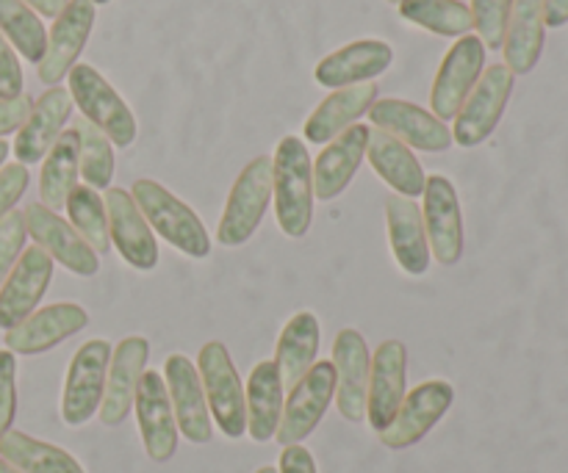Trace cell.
Masks as SVG:
<instances>
[{"instance_id":"ee69618b","label":"cell","mask_w":568,"mask_h":473,"mask_svg":"<svg viewBox=\"0 0 568 473\" xmlns=\"http://www.w3.org/2000/svg\"><path fill=\"white\" fill-rule=\"evenodd\" d=\"M277 473H316L314 454H311L303 443L283 446L281 463H277Z\"/></svg>"},{"instance_id":"ffe728a7","label":"cell","mask_w":568,"mask_h":473,"mask_svg":"<svg viewBox=\"0 0 568 473\" xmlns=\"http://www.w3.org/2000/svg\"><path fill=\"white\" fill-rule=\"evenodd\" d=\"M408 380V349L403 341H383L372 354L369 393H366V421L381 435L397 415Z\"/></svg>"},{"instance_id":"ac0fdd59","label":"cell","mask_w":568,"mask_h":473,"mask_svg":"<svg viewBox=\"0 0 568 473\" xmlns=\"http://www.w3.org/2000/svg\"><path fill=\"white\" fill-rule=\"evenodd\" d=\"M372 354L364 336L353 327L342 330L333 341V369H336V408L344 421H366V393H369Z\"/></svg>"},{"instance_id":"f546056e","label":"cell","mask_w":568,"mask_h":473,"mask_svg":"<svg viewBox=\"0 0 568 473\" xmlns=\"http://www.w3.org/2000/svg\"><path fill=\"white\" fill-rule=\"evenodd\" d=\"M283 380L275 360H261L250 371L247 388H244V404H247V435L255 443H266L277 435L283 415Z\"/></svg>"},{"instance_id":"f907efd6","label":"cell","mask_w":568,"mask_h":473,"mask_svg":"<svg viewBox=\"0 0 568 473\" xmlns=\"http://www.w3.org/2000/svg\"><path fill=\"white\" fill-rule=\"evenodd\" d=\"M388 3H392V6H399V3H403V0H388Z\"/></svg>"},{"instance_id":"9c48e42d","label":"cell","mask_w":568,"mask_h":473,"mask_svg":"<svg viewBox=\"0 0 568 473\" xmlns=\"http://www.w3.org/2000/svg\"><path fill=\"white\" fill-rule=\"evenodd\" d=\"M453 402L455 388L447 380L422 382L414 391L405 393L394 421L381 432V443L386 449H392V452H403V449L416 446L449 413Z\"/></svg>"},{"instance_id":"484cf974","label":"cell","mask_w":568,"mask_h":473,"mask_svg":"<svg viewBox=\"0 0 568 473\" xmlns=\"http://www.w3.org/2000/svg\"><path fill=\"white\" fill-rule=\"evenodd\" d=\"M377 100V83H358V86H344L336 89L333 94H327L320 105H316L314 114L305 122V142L311 144H327L336 136H342L347 127L358 125V120L364 114H369V109Z\"/></svg>"},{"instance_id":"6da1fadb","label":"cell","mask_w":568,"mask_h":473,"mask_svg":"<svg viewBox=\"0 0 568 473\" xmlns=\"http://www.w3.org/2000/svg\"><path fill=\"white\" fill-rule=\"evenodd\" d=\"M314 161L303 138L283 136L272 158V203L277 227L288 238H305L314 222Z\"/></svg>"},{"instance_id":"52a82bcc","label":"cell","mask_w":568,"mask_h":473,"mask_svg":"<svg viewBox=\"0 0 568 473\" xmlns=\"http://www.w3.org/2000/svg\"><path fill=\"white\" fill-rule=\"evenodd\" d=\"M111 343L92 338L70 360L61 393V421L67 426H83L98 415L105 393V374L111 363Z\"/></svg>"},{"instance_id":"83f0119b","label":"cell","mask_w":568,"mask_h":473,"mask_svg":"<svg viewBox=\"0 0 568 473\" xmlns=\"http://www.w3.org/2000/svg\"><path fill=\"white\" fill-rule=\"evenodd\" d=\"M547 42L544 0H514L508 28H505V66L514 75H527L541 61Z\"/></svg>"},{"instance_id":"8992f818","label":"cell","mask_w":568,"mask_h":473,"mask_svg":"<svg viewBox=\"0 0 568 473\" xmlns=\"http://www.w3.org/2000/svg\"><path fill=\"white\" fill-rule=\"evenodd\" d=\"M516 75L505 64H491L483 70L480 81L469 92L455 116L453 142L460 147H477L497 131L505 109L514 94Z\"/></svg>"},{"instance_id":"2e32d148","label":"cell","mask_w":568,"mask_h":473,"mask_svg":"<svg viewBox=\"0 0 568 473\" xmlns=\"http://www.w3.org/2000/svg\"><path fill=\"white\" fill-rule=\"evenodd\" d=\"M164 382L170 393L172 413H175L178 432L194 446L211 443L214 438V421H211L209 402H205L203 382L197 369L186 354H170L164 363Z\"/></svg>"},{"instance_id":"74e56055","label":"cell","mask_w":568,"mask_h":473,"mask_svg":"<svg viewBox=\"0 0 568 473\" xmlns=\"http://www.w3.org/2000/svg\"><path fill=\"white\" fill-rule=\"evenodd\" d=\"M471 22L486 50H503L514 0H471Z\"/></svg>"},{"instance_id":"d590c367","label":"cell","mask_w":568,"mask_h":473,"mask_svg":"<svg viewBox=\"0 0 568 473\" xmlns=\"http://www.w3.org/2000/svg\"><path fill=\"white\" fill-rule=\"evenodd\" d=\"M67 216L70 225L75 227L78 236L89 244L98 255H109L111 236H109V214H105V203L94 188L78 183L72 194L67 197Z\"/></svg>"},{"instance_id":"603a6c76","label":"cell","mask_w":568,"mask_h":473,"mask_svg":"<svg viewBox=\"0 0 568 473\" xmlns=\"http://www.w3.org/2000/svg\"><path fill=\"white\" fill-rule=\"evenodd\" d=\"M394 50L383 39H358L344 48L333 50L331 55L316 64V83L327 89L358 86V83L375 81L377 75L392 66Z\"/></svg>"},{"instance_id":"cb8c5ba5","label":"cell","mask_w":568,"mask_h":473,"mask_svg":"<svg viewBox=\"0 0 568 473\" xmlns=\"http://www.w3.org/2000/svg\"><path fill=\"white\" fill-rule=\"evenodd\" d=\"M72 97L67 89L50 86L42 97L33 103L31 114L22 122V127L17 131L14 138V155L17 164H39V161L48 155V150L53 147L55 138L64 133L67 120L72 116Z\"/></svg>"},{"instance_id":"d6986e66","label":"cell","mask_w":568,"mask_h":473,"mask_svg":"<svg viewBox=\"0 0 568 473\" xmlns=\"http://www.w3.org/2000/svg\"><path fill=\"white\" fill-rule=\"evenodd\" d=\"M150 343L142 336H128L116 343L111 352L109 374H105V393L100 402V424L103 426H120L133 410V399H136V388L142 374L148 371Z\"/></svg>"},{"instance_id":"c3c4849f","label":"cell","mask_w":568,"mask_h":473,"mask_svg":"<svg viewBox=\"0 0 568 473\" xmlns=\"http://www.w3.org/2000/svg\"><path fill=\"white\" fill-rule=\"evenodd\" d=\"M0 473H22V471H17L14 465H11V463H6V460L0 457Z\"/></svg>"},{"instance_id":"7dc6e473","label":"cell","mask_w":568,"mask_h":473,"mask_svg":"<svg viewBox=\"0 0 568 473\" xmlns=\"http://www.w3.org/2000/svg\"><path fill=\"white\" fill-rule=\"evenodd\" d=\"M9 150H11L9 144H6L3 138H0V166H3V164H6V158H9Z\"/></svg>"},{"instance_id":"f6af8a7d","label":"cell","mask_w":568,"mask_h":473,"mask_svg":"<svg viewBox=\"0 0 568 473\" xmlns=\"http://www.w3.org/2000/svg\"><path fill=\"white\" fill-rule=\"evenodd\" d=\"M544 22L547 28H564L568 22V0H544Z\"/></svg>"},{"instance_id":"ab89813d","label":"cell","mask_w":568,"mask_h":473,"mask_svg":"<svg viewBox=\"0 0 568 473\" xmlns=\"http://www.w3.org/2000/svg\"><path fill=\"white\" fill-rule=\"evenodd\" d=\"M17 415V358L0 349V438L11 430Z\"/></svg>"},{"instance_id":"7402d4cb","label":"cell","mask_w":568,"mask_h":473,"mask_svg":"<svg viewBox=\"0 0 568 473\" xmlns=\"http://www.w3.org/2000/svg\"><path fill=\"white\" fill-rule=\"evenodd\" d=\"M89 325V313L75 302H55L39 308L26 321L6 332V349L11 354H44L81 332Z\"/></svg>"},{"instance_id":"e0dca14e","label":"cell","mask_w":568,"mask_h":473,"mask_svg":"<svg viewBox=\"0 0 568 473\" xmlns=\"http://www.w3.org/2000/svg\"><path fill=\"white\" fill-rule=\"evenodd\" d=\"M94 28V3L92 0H67L61 14L55 17L48 33V50L37 64L39 81L48 86H59L61 78L70 75L78 64V55L87 48L89 33Z\"/></svg>"},{"instance_id":"277c9868","label":"cell","mask_w":568,"mask_h":473,"mask_svg":"<svg viewBox=\"0 0 568 473\" xmlns=\"http://www.w3.org/2000/svg\"><path fill=\"white\" fill-rule=\"evenodd\" d=\"M67 81H70L67 92L72 103L81 109L83 120L100 127L114 147L125 150L136 142V116L120 97V92L92 64H75Z\"/></svg>"},{"instance_id":"3957f363","label":"cell","mask_w":568,"mask_h":473,"mask_svg":"<svg viewBox=\"0 0 568 473\" xmlns=\"http://www.w3.org/2000/svg\"><path fill=\"white\" fill-rule=\"evenodd\" d=\"M197 374L203 382L211 421H216L222 435L239 441L247 432V404H244V385L225 343L209 341L200 349Z\"/></svg>"},{"instance_id":"1f68e13d","label":"cell","mask_w":568,"mask_h":473,"mask_svg":"<svg viewBox=\"0 0 568 473\" xmlns=\"http://www.w3.org/2000/svg\"><path fill=\"white\" fill-rule=\"evenodd\" d=\"M81 177V144H78L75 127L61 133L53 147L42 158L39 172V203L50 210H59L67 205V197L78 186Z\"/></svg>"},{"instance_id":"ba28073f","label":"cell","mask_w":568,"mask_h":473,"mask_svg":"<svg viewBox=\"0 0 568 473\" xmlns=\"http://www.w3.org/2000/svg\"><path fill=\"white\" fill-rule=\"evenodd\" d=\"M333 399H336V369L327 360H316L308 374L288 391L275 441L281 446H294L314 435Z\"/></svg>"},{"instance_id":"4fadbf2b","label":"cell","mask_w":568,"mask_h":473,"mask_svg":"<svg viewBox=\"0 0 568 473\" xmlns=\"http://www.w3.org/2000/svg\"><path fill=\"white\" fill-rule=\"evenodd\" d=\"M369 116L377 131L388 133L405 147H416L422 153H444L453 147V131L447 127V122L408 100H375Z\"/></svg>"},{"instance_id":"44dd1931","label":"cell","mask_w":568,"mask_h":473,"mask_svg":"<svg viewBox=\"0 0 568 473\" xmlns=\"http://www.w3.org/2000/svg\"><path fill=\"white\" fill-rule=\"evenodd\" d=\"M103 203L109 214L111 247H116L122 260L136 271H153L159 266V244L131 194L125 188H109Z\"/></svg>"},{"instance_id":"836d02e7","label":"cell","mask_w":568,"mask_h":473,"mask_svg":"<svg viewBox=\"0 0 568 473\" xmlns=\"http://www.w3.org/2000/svg\"><path fill=\"white\" fill-rule=\"evenodd\" d=\"M399 14H403V20L438 33V37L460 39L469 37V31L475 28L471 9L464 0H403Z\"/></svg>"},{"instance_id":"8fae6325","label":"cell","mask_w":568,"mask_h":473,"mask_svg":"<svg viewBox=\"0 0 568 473\" xmlns=\"http://www.w3.org/2000/svg\"><path fill=\"white\" fill-rule=\"evenodd\" d=\"M422 197H425L422 219H425L430 255L442 266L460 264L464 258V210H460L453 181L444 175H427Z\"/></svg>"},{"instance_id":"5bb4252c","label":"cell","mask_w":568,"mask_h":473,"mask_svg":"<svg viewBox=\"0 0 568 473\" xmlns=\"http://www.w3.org/2000/svg\"><path fill=\"white\" fill-rule=\"evenodd\" d=\"M133 413H136L139 432H142L144 452L153 463H170L178 452L175 413H172L170 393H166L164 374L159 371H144L139 380L136 399H133Z\"/></svg>"},{"instance_id":"bcb514c9","label":"cell","mask_w":568,"mask_h":473,"mask_svg":"<svg viewBox=\"0 0 568 473\" xmlns=\"http://www.w3.org/2000/svg\"><path fill=\"white\" fill-rule=\"evenodd\" d=\"M22 3L31 6L39 17H50V20H55V17L61 14V9L67 6V0H22Z\"/></svg>"},{"instance_id":"60d3db41","label":"cell","mask_w":568,"mask_h":473,"mask_svg":"<svg viewBox=\"0 0 568 473\" xmlns=\"http://www.w3.org/2000/svg\"><path fill=\"white\" fill-rule=\"evenodd\" d=\"M28 181H31V175H28L26 164L14 161V164L0 166V219H6L14 210L17 199L26 194Z\"/></svg>"},{"instance_id":"d6a6232c","label":"cell","mask_w":568,"mask_h":473,"mask_svg":"<svg viewBox=\"0 0 568 473\" xmlns=\"http://www.w3.org/2000/svg\"><path fill=\"white\" fill-rule=\"evenodd\" d=\"M0 457L22 473H87L70 452L17 430L0 438Z\"/></svg>"},{"instance_id":"d4e9b609","label":"cell","mask_w":568,"mask_h":473,"mask_svg":"<svg viewBox=\"0 0 568 473\" xmlns=\"http://www.w3.org/2000/svg\"><path fill=\"white\" fill-rule=\"evenodd\" d=\"M369 131L366 125H353L327 142V147L316 155L314 161V197L316 199H336L344 188L358 175L361 164L366 158V144H369Z\"/></svg>"},{"instance_id":"9a60e30c","label":"cell","mask_w":568,"mask_h":473,"mask_svg":"<svg viewBox=\"0 0 568 473\" xmlns=\"http://www.w3.org/2000/svg\"><path fill=\"white\" fill-rule=\"evenodd\" d=\"M50 280H53V258L37 244L22 249L20 260L0 286V330L9 332L26 321L42 302Z\"/></svg>"},{"instance_id":"5b68a950","label":"cell","mask_w":568,"mask_h":473,"mask_svg":"<svg viewBox=\"0 0 568 473\" xmlns=\"http://www.w3.org/2000/svg\"><path fill=\"white\" fill-rule=\"evenodd\" d=\"M272 203V158L258 155L239 172L227 194L222 222L216 227V241L222 247H242L255 236Z\"/></svg>"},{"instance_id":"30bf717a","label":"cell","mask_w":568,"mask_h":473,"mask_svg":"<svg viewBox=\"0 0 568 473\" xmlns=\"http://www.w3.org/2000/svg\"><path fill=\"white\" fill-rule=\"evenodd\" d=\"M483 66H486V44L471 33L460 37L447 50L436 72V81L430 89V114H436L442 122L455 120L464 100L480 81Z\"/></svg>"},{"instance_id":"f35d334b","label":"cell","mask_w":568,"mask_h":473,"mask_svg":"<svg viewBox=\"0 0 568 473\" xmlns=\"http://www.w3.org/2000/svg\"><path fill=\"white\" fill-rule=\"evenodd\" d=\"M26 219H22L20 210H11L6 219H0V286L9 277V271L14 269V264L20 260L22 249H26Z\"/></svg>"},{"instance_id":"4316f807","label":"cell","mask_w":568,"mask_h":473,"mask_svg":"<svg viewBox=\"0 0 568 473\" xmlns=\"http://www.w3.org/2000/svg\"><path fill=\"white\" fill-rule=\"evenodd\" d=\"M386 227H388V244L408 275L422 277L430 269V244H427L425 219H422V208L416 199L408 197H388L386 203Z\"/></svg>"},{"instance_id":"b9f144b4","label":"cell","mask_w":568,"mask_h":473,"mask_svg":"<svg viewBox=\"0 0 568 473\" xmlns=\"http://www.w3.org/2000/svg\"><path fill=\"white\" fill-rule=\"evenodd\" d=\"M22 94V66L9 39L0 33V100L20 97Z\"/></svg>"},{"instance_id":"816d5d0a","label":"cell","mask_w":568,"mask_h":473,"mask_svg":"<svg viewBox=\"0 0 568 473\" xmlns=\"http://www.w3.org/2000/svg\"><path fill=\"white\" fill-rule=\"evenodd\" d=\"M92 3H109V0H92Z\"/></svg>"},{"instance_id":"7bdbcfd3","label":"cell","mask_w":568,"mask_h":473,"mask_svg":"<svg viewBox=\"0 0 568 473\" xmlns=\"http://www.w3.org/2000/svg\"><path fill=\"white\" fill-rule=\"evenodd\" d=\"M33 109V100L28 94H20V97L0 100V138L9 136V133L20 131L22 122L28 120Z\"/></svg>"},{"instance_id":"4dcf8cb0","label":"cell","mask_w":568,"mask_h":473,"mask_svg":"<svg viewBox=\"0 0 568 473\" xmlns=\"http://www.w3.org/2000/svg\"><path fill=\"white\" fill-rule=\"evenodd\" d=\"M320 354V321L311 310H300L283 327L275 347V366L286 391H292L311 371Z\"/></svg>"},{"instance_id":"f1b7e54d","label":"cell","mask_w":568,"mask_h":473,"mask_svg":"<svg viewBox=\"0 0 568 473\" xmlns=\"http://www.w3.org/2000/svg\"><path fill=\"white\" fill-rule=\"evenodd\" d=\"M366 158H369L372 169L383 177L386 186H392L399 197L416 199L425 194L427 175L422 169L419 158L414 150L405 147L394 136L383 131H369V144H366Z\"/></svg>"},{"instance_id":"7a4b0ae2","label":"cell","mask_w":568,"mask_h":473,"mask_svg":"<svg viewBox=\"0 0 568 473\" xmlns=\"http://www.w3.org/2000/svg\"><path fill=\"white\" fill-rule=\"evenodd\" d=\"M131 197L142 216L148 219L150 230L159 233L166 244L183 253L186 258L203 260L211 255V236L203 219L194 208H189L181 197L164 188L150 177H139L131 188Z\"/></svg>"},{"instance_id":"681fc988","label":"cell","mask_w":568,"mask_h":473,"mask_svg":"<svg viewBox=\"0 0 568 473\" xmlns=\"http://www.w3.org/2000/svg\"><path fill=\"white\" fill-rule=\"evenodd\" d=\"M255 473H277V469H272V465H264V469H258Z\"/></svg>"},{"instance_id":"8d00e7d4","label":"cell","mask_w":568,"mask_h":473,"mask_svg":"<svg viewBox=\"0 0 568 473\" xmlns=\"http://www.w3.org/2000/svg\"><path fill=\"white\" fill-rule=\"evenodd\" d=\"M78 144H81V177L83 186L94 192H109L114 181V144L105 138L100 127H94L89 120H75Z\"/></svg>"},{"instance_id":"7c38bea8","label":"cell","mask_w":568,"mask_h":473,"mask_svg":"<svg viewBox=\"0 0 568 473\" xmlns=\"http://www.w3.org/2000/svg\"><path fill=\"white\" fill-rule=\"evenodd\" d=\"M22 219H26V230L33 238V244L42 247L53 260H59L67 271L78 277L98 275L100 255L55 210H50L42 203H31L22 210Z\"/></svg>"},{"instance_id":"e575fe53","label":"cell","mask_w":568,"mask_h":473,"mask_svg":"<svg viewBox=\"0 0 568 473\" xmlns=\"http://www.w3.org/2000/svg\"><path fill=\"white\" fill-rule=\"evenodd\" d=\"M0 33L9 39L14 53L39 64L48 50V28L42 25L37 11L22 0H0Z\"/></svg>"}]
</instances>
